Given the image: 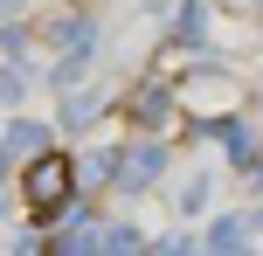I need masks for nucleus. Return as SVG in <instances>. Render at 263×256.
<instances>
[{
  "label": "nucleus",
  "instance_id": "obj_1",
  "mask_svg": "<svg viewBox=\"0 0 263 256\" xmlns=\"http://www.w3.org/2000/svg\"><path fill=\"white\" fill-rule=\"evenodd\" d=\"M242 104H250L242 76H229V69H215V63L180 69V76H173V111L194 118V125H222V118H236Z\"/></svg>",
  "mask_w": 263,
  "mask_h": 256
},
{
  "label": "nucleus",
  "instance_id": "obj_2",
  "mask_svg": "<svg viewBox=\"0 0 263 256\" xmlns=\"http://www.w3.org/2000/svg\"><path fill=\"white\" fill-rule=\"evenodd\" d=\"M69 201H77V160L55 152V146H42L35 160L21 166V208H28V222L69 215Z\"/></svg>",
  "mask_w": 263,
  "mask_h": 256
},
{
  "label": "nucleus",
  "instance_id": "obj_3",
  "mask_svg": "<svg viewBox=\"0 0 263 256\" xmlns=\"http://www.w3.org/2000/svg\"><path fill=\"white\" fill-rule=\"evenodd\" d=\"M35 35L49 42V49H63L69 63H83V55H90V14L83 7H55V14H42Z\"/></svg>",
  "mask_w": 263,
  "mask_h": 256
},
{
  "label": "nucleus",
  "instance_id": "obj_4",
  "mask_svg": "<svg viewBox=\"0 0 263 256\" xmlns=\"http://www.w3.org/2000/svg\"><path fill=\"white\" fill-rule=\"evenodd\" d=\"M153 180H159V146H153V139L111 160V187H118V194H139V187H153Z\"/></svg>",
  "mask_w": 263,
  "mask_h": 256
},
{
  "label": "nucleus",
  "instance_id": "obj_5",
  "mask_svg": "<svg viewBox=\"0 0 263 256\" xmlns=\"http://www.w3.org/2000/svg\"><path fill=\"white\" fill-rule=\"evenodd\" d=\"M125 118L139 125V132H159V125L180 118V111H173V90H166V83H139V90L125 97Z\"/></svg>",
  "mask_w": 263,
  "mask_h": 256
},
{
  "label": "nucleus",
  "instance_id": "obj_6",
  "mask_svg": "<svg viewBox=\"0 0 263 256\" xmlns=\"http://www.w3.org/2000/svg\"><path fill=\"white\" fill-rule=\"evenodd\" d=\"M42 146H49L42 125H28V118H7V125H0V152H28V160H35Z\"/></svg>",
  "mask_w": 263,
  "mask_h": 256
},
{
  "label": "nucleus",
  "instance_id": "obj_7",
  "mask_svg": "<svg viewBox=\"0 0 263 256\" xmlns=\"http://www.w3.org/2000/svg\"><path fill=\"white\" fill-rule=\"evenodd\" d=\"M0 104H7V111L21 104V69H0Z\"/></svg>",
  "mask_w": 263,
  "mask_h": 256
}]
</instances>
